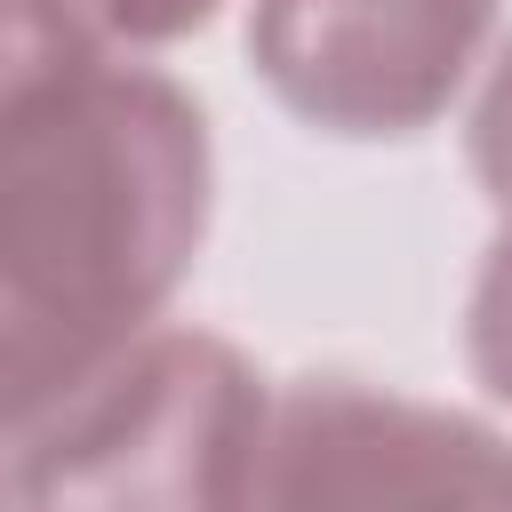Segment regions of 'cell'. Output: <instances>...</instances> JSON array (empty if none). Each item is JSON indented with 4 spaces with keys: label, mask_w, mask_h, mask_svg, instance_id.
Wrapping results in <instances>:
<instances>
[{
    "label": "cell",
    "mask_w": 512,
    "mask_h": 512,
    "mask_svg": "<svg viewBox=\"0 0 512 512\" xmlns=\"http://www.w3.org/2000/svg\"><path fill=\"white\" fill-rule=\"evenodd\" d=\"M264 376L208 328H144L64 408L8 440L24 512H256Z\"/></svg>",
    "instance_id": "obj_2"
},
{
    "label": "cell",
    "mask_w": 512,
    "mask_h": 512,
    "mask_svg": "<svg viewBox=\"0 0 512 512\" xmlns=\"http://www.w3.org/2000/svg\"><path fill=\"white\" fill-rule=\"evenodd\" d=\"M256 512H512V432L352 376L272 400Z\"/></svg>",
    "instance_id": "obj_3"
},
{
    "label": "cell",
    "mask_w": 512,
    "mask_h": 512,
    "mask_svg": "<svg viewBox=\"0 0 512 512\" xmlns=\"http://www.w3.org/2000/svg\"><path fill=\"white\" fill-rule=\"evenodd\" d=\"M208 120L152 64H80L0 112V304L112 360L160 328L208 232Z\"/></svg>",
    "instance_id": "obj_1"
},
{
    "label": "cell",
    "mask_w": 512,
    "mask_h": 512,
    "mask_svg": "<svg viewBox=\"0 0 512 512\" xmlns=\"http://www.w3.org/2000/svg\"><path fill=\"white\" fill-rule=\"evenodd\" d=\"M472 176H480L488 200L512 216V40H504V56L488 64L480 104H472Z\"/></svg>",
    "instance_id": "obj_8"
},
{
    "label": "cell",
    "mask_w": 512,
    "mask_h": 512,
    "mask_svg": "<svg viewBox=\"0 0 512 512\" xmlns=\"http://www.w3.org/2000/svg\"><path fill=\"white\" fill-rule=\"evenodd\" d=\"M464 344H472V376L512 408V216H504V232H496V240H488V256H480Z\"/></svg>",
    "instance_id": "obj_7"
},
{
    "label": "cell",
    "mask_w": 512,
    "mask_h": 512,
    "mask_svg": "<svg viewBox=\"0 0 512 512\" xmlns=\"http://www.w3.org/2000/svg\"><path fill=\"white\" fill-rule=\"evenodd\" d=\"M112 40H128V48H160V40H184V32H200L208 16H216V0H80Z\"/></svg>",
    "instance_id": "obj_9"
},
{
    "label": "cell",
    "mask_w": 512,
    "mask_h": 512,
    "mask_svg": "<svg viewBox=\"0 0 512 512\" xmlns=\"http://www.w3.org/2000/svg\"><path fill=\"white\" fill-rule=\"evenodd\" d=\"M496 0H256V80L320 136L432 128L488 48Z\"/></svg>",
    "instance_id": "obj_4"
},
{
    "label": "cell",
    "mask_w": 512,
    "mask_h": 512,
    "mask_svg": "<svg viewBox=\"0 0 512 512\" xmlns=\"http://www.w3.org/2000/svg\"><path fill=\"white\" fill-rule=\"evenodd\" d=\"M16 512H24V504H16Z\"/></svg>",
    "instance_id": "obj_11"
},
{
    "label": "cell",
    "mask_w": 512,
    "mask_h": 512,
    "mask_svg": "<svg viewBox=\"0 0 512 512\" xmlns=\"http://www.w3.org/2000/svg\"><path fill=\"white\" fill-rule=\"evenodd\" d=\"M104 56V24L80 0H0V112Z\"/></svg>",
    "instance_id": "obj_5"
},
{
    "label": "cell",
    "mask_w": 512,
    "mask_h": 512,
    "mask_svg": "<svg viewBox=\"0 0 512 512\" xmlns=\"http://www.w3.org/2000/svg\"><path fill=\"white\" fill-rule=\"evenodd\" d=\"M96 368H104V360H88V352H72V344L24 328V320L0 304V448L24 440L48 408H64Z\"/></svg>",
    "instance_id": "obj_6"
},
{
    "label": "cell",
    "mask_w": 512,
    "mask_h": 512,
    "mask_svg": "<svg viewBox=\"0 0 512 512\" xmlns=\"http://www.w3.org/2000/svg\"><path fill=\"white\" fill-rule=\"evenodd\" d=\"M0 512H16V480H8V448H0Z\"/></svg>",
    "instance_id": "obj_10"
}]
</instances>
